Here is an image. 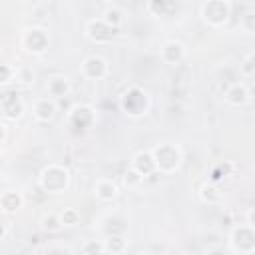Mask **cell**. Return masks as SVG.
Listing matches in <instances>:
<instances>
[{
	"mask_svg": "<svg viewBox=\"0 0 255 255\" xmlns=\"http://www.w3.org/2000/svg\"><path fill=\"white\" fill-rule=\"evenodd\" d=\"M72 183V173L62 163H48L38 173V187L48 195H60L68 191Z\"/></svg>",
	"mask_w": 255,
	"mask_h": 255,
	"instance_id": "6da1fadb",
	"label": "cell"
},
{
	"mask_svg": "<svg viewBox=\"0 0 255 255\" xmlns=\"http://www.w3.org/2000/svg\"><path fill=\"white\" fill-rule=\"evenodd\" d=\"M151 155L155 159L157 173H161V175L177 173L181 163H183V151L173 141H161V143L153 145L151 147Z\"/></svg>",
	"mask_w": 255,
	"mask_h": 255,
	"instance_id": "7a4b0ae2",
	"label": "cell"
},
{
	"mask_svg": "<svg viewBox=\"0 0 255 255\" xmlns=\"http://www.w3.org/2000/svg\"><path fill=\"white\" fill-rule=\"evenodd\" d=\"M151 102H149V96L147 92L141 88V86H129L122 96H120V110L129 116V118H141L147 114Z\"/></svg>",
	"mask_w": 255,
	"mask_h": 255,
	"instance_id": "3957f363",
	"label": "cell"
},
{
	"mask_svg": "<svg viewBox=\"0 0 255 255\" xmlns=\"http://www.w3.org/2000/svg\"><path fill=\"white\" fill-rule=\"evenodd\" d=\"M231 2L227 0H207L199 4V16L205 26L209 28H223L231 20Z\"/></svg>",
	"mask_w": 255,
	"mask_h": 255,
	"instance_id": "277c9868",
	"label": "cell"
},
{
	"mask_svg": "<svg viewBox=\"0 0 255 255\" xmlns=\"http://www.w3.org/2000/svg\"><path fill=\"white\" fill-rule=\"evenodd\" d=\"M20 44L30 56H44L50 48V34L42 26H28L22 30Z\"/></svg>",
	"mask_w": 255,
	"mask_h": 255,
	"instance_id": "5b68a950",
	"label": "cell"
},
{
	"mask_svg": "<svg viewBox=\"0 0 255 255\" xmlns=\"http://www.w3.org/2000/svg\"><path fill=\"white\" fill-rule=\"evenodd\" d=\"M229 247L231 251L239 253V255H251L255 253V229L247 223L235 225L229 231Z\"/></svg>",
	"mask_w": 255,
	"mask_h": 255,
	"instance_id": "8992f818",
	"label": "cell"
},
{
	"mask_svg": "<svg viewBox=\"0 0 255 255\" xmlns=\"http://www.w3.org/2000/svg\"><path fill=\"white\" fill-rule=\"evenodd\" d=\"M84 32H86V38H88L90 42H94V44H108V42H112V40L118 36L120 30H116V28L110 26L102 16H98V18L88 20Z\"/></svg>",
	"mask_w": 255,
	"mask_h": 255,
	"instance_id": "52a82bcc",
	"label": "cell"
},
{
	"mask_svg": "<svg viewBox=\"0 0 255 255\" xmlns=\"http://www.w3.org/2000/svg\"><path fill=\"white\" fill-rule=\"evenodd\" d=\"M98 122L96 108L90 104H76L68 112V124L74 129H90Z\"/></svg>",
	"mask_w": 255,
	"mask_h": 255,
	"instance_id": "ba28073f",
	"label": "cell"
},
{
	"mask_svg": "<svg viewBox=\"0 0 255 255\" xmlns=\"http://www.w3.org/2000/svg\"><path fill=\"white\" fill-rule=\"evenodd\" d=\"M0 108H2L4 122H18L26 114V104H24L22 96L16 92H4L0 98Z\"/></svg>",
	"mask_w": 255,
	"mask_h": 255,
	"instance_id": "9c48e42d",
	"label": "cell"
},
{
	"mask_svg": "<svg viewBox=\"0 0 255 255\" xmlns=\"http://www.w3.org/2000/svg\"><path fill=\"white\" fill-rule=\"evenodd\" d=\"M80 74L86 80H104L110 74V64L102 56H86L80 64Z\"/></svg>",
	"mask_w": 255,
	"mask_h": 255,
	"instance_id": "30bf717a",
	"label": "cell"
},
{
	"mask_svg": "<svg viewBox=\"0 0 255 255\" xmlns=\"http://www.w3.org/2000/svg\"><path fill=\"white\" fill-rule=\"evenodd\" d=\"M185 56H187V48L179 40H167V42H163V46L159 50V58L167 66H175L179 62H183Z\"/></svg>",
	"mask_w": 255,
	"mask_h": 255,
	"instance_id": "8fae6325",
	"label": "cell"
},
{
	"mask_svg": "<svg viewBox=\"0 0 255 255\" xmlns=\"http://www.w3.org/2000/svg\"><path fill=\"white\" fill-rule=\"evenodd\" d=\"M56 112H58V106H56V100L48 98V96H42L38 100H34L32 104V116L42 122V124H48L56 118Z\"/></svg>",
	"mask_w": 255,
	"mask_h": 255,
	"instance_id": "7c38bea8",
	"label": "cell"
},
{
	"mask_svg": "<svg viewBox=\"0 0 255 255\" xmlns=\"http://www.w3.org/2000/svg\"><path fill=\"white\" fill-rule=\"evenodd\" d=\"M129 167H133L139 175H143L145 179L153 173H157V167H155V159L151 155V149H143V151H137L133 157H131V163Z\"/></svg>",
	"mask_w": 255,
	"mask_h": 255,
	"instance_id": "4fadbf2b",
	"label": "cell"
},
{
	"mask_svg": "<svg viewBox=\"0 0 255 255\" xmlns=\"http://www.w3.org/2000/svg\"><path fill=\"white\" fill-rule=\"evenodd\" d=\"M24 207V195L18 189H4L0 195V211L4 215H14Z\"/></svg>",
	"mask_w": 255,
	"mask_h": 255,
	"instance_id": "5bb4252c",
	"label": "cell"
},
{
	"mask_svg": "<svg viewBox=\"0 0 255 255\" xmlns=\"http://www.w3.org/2000/svg\"><path fill=\"white\" fill-rule=\"evenodd\" d=\"M223 100H225V104L235 106V108L245 106V104L249 102V90H247L245 84H241V82H233V84H229V86L225 88V92H223Z\"/></svg>",
	"mask_w": 255,
	"mask_h": 255,
	"instance_id": "9a60e30c",
	"label": "cell"
},
{
	"mask_svg": "<svg viewBox=\"0 0 255 255\" xmlns=\"http://www.w3.org/2000/svg\"><path fill=\"white\" fill-rule=\"evenodd\" d=\"M70 92H72V84H70L68 76H52V78H48V82H46L48 98L60 100V98H66Z\"/></svg>",
	"mask_w": 255,
	"mask_h": 255,
	"instance_id": "2e32d148",
	"label": "cell"
},
{
	"mask_svg": "<svg viewBox=\"0 0 255 255\" xmlns=\"http://www.w3.org/2000/svg\"><path fill=\"white\" fill-rule=\"evenodd\" d=\"M94 195L100 199V201H114L118 195H120V187L114 179L110 177H102L94 183Z\"/></svg>",
	"mask_w": 255,
	"mask_h": 255,
	"instance_id": "e0dca14e",
	"label": "cell"
},
{
	"mask_svg": "<svg viewBox=\"0 0 255 255\" xmlns=\"http://www.w3.org/2000/svg\"><path fill=\"white\" fill-rule=\"evenodd\" d=\"M104 249L110 255H122L128 249V239L124 235H108L104 239Z\"/></svg>",
	"mask_w": 255,
	"mask_h": 255,
	"instance_id": "ac0fdd59",
	"label": "cell"
},
{
	"mask_svg": "<svg viewBox=\"0 0 255 255\" xmlns=\"http://www.w3.org/2000/svg\"><path fill=\"white\" fill-rule=\"evenodd\" d=\"M233 169H235V163H231V161H219V163H215V165L209 169V181L217 185V181H221V179H225L227 175H231Z\"/></svg>",
	"mask_w": 255,
	"mask_h": 255,
	"instance_id": "d6986e66",
	"label": "cell"
},
{
	"mask_svg": "<svg viewBox=\"0 0 255 255\" xmlns=\"http://www.w3.org/2000/svg\"><path fill=\"white\" fill-rule=\"evenodd\" d=\"M40 227H42L44 231H48V233H58V231L64 227L60 213H54V211L44 213V215L40 217Z\"/></svg>",
	"mask_w": 255,
	"mask_h": 255,
	"instance_id": "ffe728a7",
	"label": "cell"
},
{
	"mask_svg": "<svg viewBox=\"0 0 255 255\" xmlns=\"http://www.w3.org/2000/svg\"><path fill=\"white\" fill-rule=\"evenodd\" d=\"M102 18H104L110 26H114L116 30H120V28L124 26V12H122V8H118L116 4L106 6V10L102 12Z\"/></svg>",
	"mask_w": 255,
	"mask_h": 255,
	"instance_id": "44dd1931",
	"label": "cell"
},
{
	"mask_svg": "<svg viewBox=\"0 0 255 255\" xmlns=\"http://www.w3.org/2000/svg\"><path fill=\"white\" fill-rule=\"evenodd\" d=\"M199 199H201L203 203H209V205L219 203V201H221V191L217 189L215 183L207 181V183H203V185L199 187Z\"/></svg>",
	"mask_w": 255,
	"mask_h": 255,
	"instance_id": "7402d4cb",
	"label": "cell"
},
{
	"mask_svg": "<svg viewBox=\"0 0 255 255\" xmlns=\"http://www.w3.org/2000/svg\"><path fill=\"white\" fill-rule=\"evenodd\" d=\"M18 68L16 64H10V62H4L0 64V86H10L12 82H18Z\"/></svg>",
	"mask_w": 255,
	"mask_h": 255,
	"instance_id": "603a6c76",
	"label": "cell"
},
{
	"mask_svg": "<svg viewBox=\"0 0 255 255\" xmlns=\"http://www.w3.org/2000/svg\"><path fill=\"white\" fill-rule=\"evenodd\" d=\"M143 181H145V177L139 175L133 167H128V169L124 171V175H122V183H124V187H128V189H137Z\"/></svg>",
	"mask_w": 255,
	"mask_h": 255,
	"instance_id": "cb8c5ba5",
	"label": "cell"
},
{
	"mask_svg": "<svg viewBox=\"0 0 255 255\" xmlns=\"http://www.w3.org/2000/svg\"><path fill=\"white\" fill-rule=\"evenodd\" d=\"M145 8H147V12L151 16H165L173 8V4L171 2H165V0H151V2L145 4Z\"/></svg>",
	"mask_w": 255,
	"mask_h": 255,
	"instance_id": "d4e9b609",
	"label": "cell"
},
{
	"mask_svg": "<svg viewBox=\"0 0 255 255\" xmlns=\"http://www.w3.org/2000/svg\"><path fill=\"white\" fill-rule=\"evenodd\" d=\"M239 28L245 32V34H255V8L251 10H245L239 18Z\"/></svg>",
	"mask_w": 255,
	"mask_h": 255,
	"instance_id": "484cf974",
	"label": "cell"
},
{
	"mask_svg": "<svg viewBox=\"0 0 255 255\" xmlns=\"http://www.w3.org/2000/svg\"><path fill=\"white\" fill-rule=\"evenodd\" d=\"M60 217H62V223H64V227H74V225H78L80 223V209H76V207H64V211L60 213Z\"/></svg>",
	"mask_w": 255,
	"mask_h": 255,
	"instance_id": "4316f807",
	"label": "cell"
},
{
	"mask_svg": "<svg viewBox=\"0 0 255 255\" xmlns=\"http://www.w3.org/2000/svg\"><path fill=\"white\" fill-rule=\"evenodd\" d=\"M82 253H84V255H102V253H106L104 241H96V239L86 241L84 247H82Z\"/></svg>",
	"mask_w": 255,
	"mask_h": 255,
	"instance_id": "83f0119b",
	"label": "cell"
},
{
	"mask_svg": "<svg viewBox=\"0 0 255 255\" xmlns=\"http://www.w3.org/2000/svg\"><path fill=\"white\" fill-rule=\"evenodd\" d=\"M239 70H241V74H245V76H255V52H251V54H247V56L243 58Z\"/></svg>",
	"mask_w": 255,
	"mask_h": 255,
	"instance_id": "f1b7e54d",
	"label": "cell"
},
{
	"mask_svg": "<svg viewBox=\"0 0 255 255\" xmlns=\"http://www.w3.org/2000/svg\"><path fill=\"white\" fill-rule=\"evenodd\" d=\"M18 82H20V84H32V82H34V72H32V68L20 66V68H18Z\"/></svg>",
	"mask_w": 255,
	"mask_h": 255,
	"instance_id": "f546056e",
	"label": "cell"
},
{
	"mask_svg": "<svg viewBox=\"0 0 255 255\" xmlns=\"http://www.w3.org/2000/svg\"><path fill=\"white\" fill-rule=\"evenodd\" d=\"M0 131H2V137H0V143L6 145L8 143V122H0Z\"/></svg>",
	"mask_w": 255,
	"mask_h": 255,
	"instance_id": "4dcf8cb0",
	"label": "cell"
},
{
	"mask_svg": "<svg viewBox=\"0 0 255 255\" xmlns=\"http://www.w3.org/2000/svg\"><path fill=\"white\" fill-rule=\"evenodd\" d=\"M245 223H247V225H251V227L255 229V207L247 209V213H245Z\"/></svg>",
	"mask_w": 255,
	"mask_h": 255,
	"instance_id": "1f68e13d",
	"label": "cell"
},
{
	"mask_svg": "<svg viewBox=\"0 0 255 255\" xmlns=\"http://www.w3.org/2000/svg\"><path fill=\"white\" fill-rule=\"evenodd\" d=\"M8 231H10V221H2V233H0V239H8Z\"/></svg>",
	"mask_w": 255,
	"mask_h": 255,
	"instance_id": "d6a6232c",
	"label": "cell"
},
{
	"mask_svg": "<svg viewBox=\"0 0 255 255\" xmlns=\"http://www.w3.org/2000/svg\"><path fill=\"white\" fill-rule=\"evenodd\" d=\"M207 255H223L219 249H211V251H207Z\"/></svg>",
	"mask_w": 255,
	"mask_h": 255,
	"instance_id": "836d02e7",
	"label": "cell"
},
{
	"mask_svg": "<svg viewBox=\"0 0 255 255\" xmlns=\"http://www.w3.org/2000/svg\"><path fill=\"white\" fill-rule=\"evenodd\" d=\"M141 255H155V253H141Z\"/></svg>",
	"mask_w": 255,
	"mask_h": 255,
	"instance_id": "e575fe53",
	"label": "cell"
}]
</instances>
